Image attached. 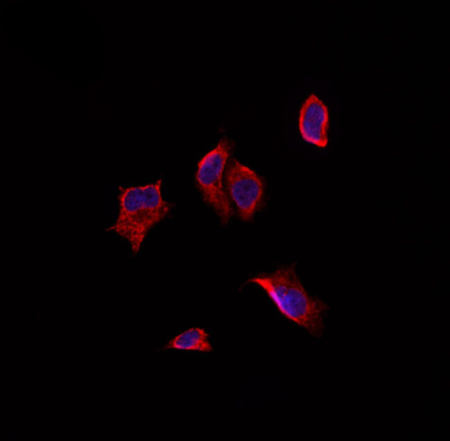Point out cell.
Returning <instances> with one entry per match:
<instances>
[{"mask_svg": "<svg viewBox=\"0 0 450 441\" xmlns=\"http://www.w3.org/2000/svg\"><path fill=\"white\" fill-rule=\"evenodd\" d=\"M328 128L327 106L315 94L309 95L300 110L299 130L303 138L318 147H325Z\"/></svg>", "mask_w": 450, "mask_h": 441, "instance_id": "5", "label": "cell"}, {"mask_svg": "<svg viewBox=\"0 0 450 441\" xmlns=\"http://www.w3.org/2000/svg\"><path fill=\"white\" fill-rule=\"evenodd\" d=\"M225 183L240 219L251 220L263 204L264 183L262 179L254 170L231 158L225 172Z\"/></svg>", "mask_w": 450, "mask_h": 441, "instance_id": "4", "label": "cell"}, {"mask_svg": "<svg viewBox=\"0 0 450 441\" xmlns=\"http://www.w3.org/2000/svg\"><path fill=\"white\" fill-rule=\"evenodd\" d=\"M296 264L282 266L271 273L255 276L247 282L261 287L287 318L319 338L329 307L305 289L296 272Z\"/></svg>", "mask_w": 450, "mask_h": 441, "instance_id": "1", "label": "cell"}, {"mask_svg": "<svg viewBox=\"0 0 450 441\" xmlns=\"http://www.w3.org/2000/svg\"><path fill=\"white\" fill-rule=\"evenodd\" d=\"M162 349L206 353L213 350L208 334L200 327H191L182 332L170 340Z\"/></svg>", "mask_w": 450, "mask_h": 441, "instance_id": "6", "label": "cell"}, {"mask_svg": "<svg viewBox=\"0 0 450 441\" xmlns=\"http://www.w3.org/2000/svg\"><path fill=\"white\" fill-rule=\"evenodd\" d=\"M162 179L138 186L118 187V213L106 228L125 239L136 255L150 230L169 214L171 204L161 193Z\"/></svg>", "mask_w": 450, "mask_h": 441, "instance_id": "2", "label": "cell"}, {"mask_svg": "<svg viewBox=\"0 0 450 441\" xmlns=\"http://www.w3.org/2000/svg\"><path fill=\"white\" fill-rule=\"evenodd\" d=\"M234 145L227 137L222 138L198 162L195 174L197 186L204 201L213 209L222 226H226L233 215L222 178Z\"/></svg>", "mask_w": 450, "mask_h": 441, "instance_id": "3", "label": "cell"}]
</instances>
